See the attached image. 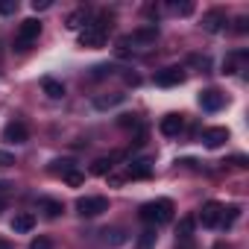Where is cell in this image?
<instances>
[{"label": "cell", "instance_id": "39", "mask_svg": "<svg viewBox=\"0 0 249 249\" xmlns=\"http://www.w3.org/2000/svg\"><path fill=\"white\" fill-rule=\"evenodd\" d=\"M179 249H196V246H194V240H185V243H179Z\"/></svg>", "mask_w": 249, "mask_h": 249}, {"label": "cell", "instance_id": "42", "mask_svg": "<svg viewBox=\"0 0 249 249\" xmlns=\"http://www.w3.org/2000/svg\"><path fill=\"white\" fill-rule=\"evenodd\" d=\"M214 249H223V243H217V246H214Z\"/></svg>", "mask_w": 249, "mask_h": 249}, {"label": "cell", "instance_id": "29", "mask_svg": "<svg viewBox=\"0 0 249 249\" xmlns=\"http://www.w3.org/2000/svg\"><path fill=\"white\" fill-rule=\"evenodd\" d=\"M188 62H191L194 68H199L202 73H205V71H211V59H208V56H196V53H194V56H191Z\"/></svg>", "mask_w": 249, "mask_h": 249}, {"label": "cell", "instance_id": "2", "mask_svg": "<svg viewBox=\"0 0 249 249\" xmlns=\"http://www.w3.org/2000/svg\"><path fill=\"white\" fill-rule=\"evenodd\" d=\"M111 15L108 12H103V15H97L94 21H88L85 27H82V33H79V44L82 47H103L106 44V38H108V33H111Z\"/></svg>", "mask_w": 249, "mask_h": 249}, {"label": "cell", "instance_id": "14", "mask_svg": "<svg viewBox=\"0 0 249 249\" xmlns=\"http://www.w3.org/2000/svg\"><path fill=\"white\" fill-rule=\"evenodd\" d=\"M117 159H123V153H114V156H103V159H97V161L91 164V173H94V176H111Z\"/></svg>", "mask_w": 249, "mask_h": 249}, {"label": "cell", "instance_id": "18", "mask_svg": "<svg viewBox=\"0 0 249 249\" xmlns=\"http://www.w3.org/2000/svg\"><path fill=\"white\" fill-rule=\"evenodd\" d=\"M123 100H126V94H120V91H117V94H103V97H94V108H100V111H103V108L120 106Z\"/></svg>", "mask_w": 249, "mask_h": 249}, {"label": "cell", "instance_id": "28", "mask_svg": "<svg viewBox=\"0 0 249 249\" xmlns=\"http://www.w3.org/2000/svg\"><path fill=\"white\" fill-rule=\"evenodd\" d=\"M71 188H79V185H85V173H79V170H71V173H65L62 176Z\"/></svg>", "mask_w": 249, "mask_h": 249}, {"label": "cell", "instance_id": "40", "mask_svg": "<svg viewBox=\"0 0 249 249\" xmlns=\"http://www.w3.org/2000/svg\"><path fill=\"white\" fill-rule=\"evenodd\" d=\"M0 249H12V243H9L6 237H0Z\"/></svg>", "mask_w": 249, "mask_h": 249}, {"label": "cell", "instance_id": "36", "mask_svg": "<svg viewBox=\"0 0 249 249\" xmlns=\"http://www.w3.org/2000/svg\"><path fill=\"white\" fill-rule=\"evenodd\" d=\"M12 194V185L9 182H0V196H9Z\"/></svg>", "mask_w": 249, "mask_h": 249}, {"label": "cell", "instance_id": "8", "mask_svg": "<svg viewBox=\"0 0 249 249\" xmlns=\"http://www.w3.org/2000/svg\"><path fill=\"white\" fill-rule=\"evenodd\" d=\"M226 27H229V18H226L223 9H208L202 15V30L205 33H223Z\"/></svg>", "mask_w": 249, "mask_h": 249}, {"label": "cell", "instance_id": "32", "mask_svg": "<svg viewBox=\"0 0 249 249\" xmlns=\"http://www.w3.org/2000/svg\"><path fill=\"white\" fill-rule=\"evenodd\" d=\"M18 12V0H0V15H15Z\"/></svg>", "mask_w": 249, "mask_h": 249}, {"label": "cell", "instance_id": "9", "mask_svg": "<svg viewBox=\"0 0 249 249\" xmlns=\"http://www.w3.org/2000/svg\"><path fill=\"white\" fill-rule=\"evenodd\" d=\"M199 106L205 108V111H220L223 106H226V94L223 91H217V88H205V91H199Z\"/></svg>", "mask_w": 249, "mask_h": 249}, {"label": "cell", "instance_id": "30", "mask_svg": "<svg viewBox=\"0 0 249 249\" xmlns=\"http://www.w3.org/2000/svg\"><path fill=\"white\" fill-rule=\"evenodd\" d=\"M30 249H53V240H50V237H44V234H38V237H33V240H30Z\"/></svg>", "mask_w": 249, "mask_h": 249}, {"label": "cell", "instance_id": "26", "mask_svg": "<svg viewBox=\"0 0 249 249\" xmlns=\"http://www.w3.org/2000/svg\"><path fill=\"white\" fill-rule=\"evenodd\" d=\"M170 12H173V15H182V18H188V15L194 12V3H191V0H185V3H170Z\"/></svg>", "mask_w": 249, "mask_h": 249}, {"label": "cell", "instance_id": "21", "mask_svg": "<svg viewBox=\"0 0 249 249\" xmlns=\"http://www.w3.org/2000/svg\"><path fill=\"white\" fill-rule=\"evenodd\" d=\"M88 24V9L85 6H79V9H73L71 15H68V30H79V27H85Z\"/></svg>", "mask_w": 249, "mask_h": 249}, {"label": "cell", "instance_id": "12", "mask_svg": "<svg viewBox=\"0 0 249 249\" xmlns=\"http://www.w3.org/2000/svg\"><path fill=\"white\" fill-rule=\"evenodd\" d=\"M150 176H153V164H150L147 159H141V161H132V164H126V176H123V179L144 182V179H150Z\"/></svg>", "mask_w": 249, "mask_h": 249}, {"label": "cell", "instance_id": "16", "mask_svg": "<svg viewBox=\"0 0 249 249\" xmlns=\"http://www.w3.org/2000/svg\"><path fill=\"white\" fill-rule=\"evenodd\" d=\"M129 38H132V44H153V41L159 38V27H156V24L138 27V30H135V33H132Z\"/></svg>", "mask_w": 249, "mask_h": 249}, {"label": "cell", "instance_id": "23", "mask_svg": "<svg viewBox=\"0 0 249 249\" xmlns=\"http://www.w3.org/2000/svg\"><path fill=\"white\" fill-rule=\"evenodd\" d=\"M71 170H76V161H73V159H56L53 167H50V173H56V176H65V173H71Z\"/></svg>", "mask_w": 249, "mask_h": 249}, {"label": "cell", "instance_id": "6", "mask_svg": "<svg viewBox=\"0 0 249 249\" xmlns=\"http://www.w3.org/2000/svg\"><path fill=\"white\" fill-rule=\"evenodd\" d=\"M182 82H185V68H179V65L156 71V85H161V88H176Z\"/></svg>", "mask_w": 249, "mask_h": 249}, {"label": "cell", "instance_id": "4", "mask_svg": "<svg viewBox=\"0 0 249 249\" xmlns=\"http://www.w3.org/2000/svg\"><path fill=\"white\" fill-rule=\"evenodd\" d=\"M103 211H108V199L106 196H79L76 199V214L79 217H100Z\"/></svg>", "mask_w": 249, "mask_h": 249}, {"label": "cell", "instance_id": "41", "mask_svg": "<svg viewBox=\"0 0 249 249\" xmlns=\"http://www.w3.org/2000/svg\"><path fill=\"white\" fill-rule=\"evenodd\" d=\"M6 202H9V196H0V211H6Z\"/></svg>", "mask_w": 249, "mask_h": 249}, {"label": "cell", "instance_id": "27", "mask_svg": "<svg viewBox=\"0 0 249 249\" xmlns=\"http://www.w3.org/2000/svg\"><path fill=\"white\" fill-rule=\"evenodd\" d=\"M132 47H135V44H132L129 36H120V38H117V56H129Z\"/></svg>", "mask_w": 249, "mask_h": 249}, {"label": "cell", "instance_id": "1", "mask_svg": "<svg viewBox=\"0 0 249 249\" xmlns=\"http://www.w3.org/2000/svg\"><path fill=\"white\" fill-rule=\"evenodd\" d=\"M173 211H176V205H173V199H167V196H159V199H150V202H144L141 208H138V217L150 226V229H156V226H164V223H170L173 220Z\"/></svg>", "mask_w": 249, "mask_h": 249}, {"label": "cell", "instance_id": "13", "mask_svg": "<svg viewBox=\"0 0 249 249\" xmlns=\"http://www.w3.org/2000/svg\"><path fill=\"white\" fill-rule=\"evenodd\" d=\"M33 229H36V214L18 211V214L12 217V231H15V234H27V231H33Z\"/></svg>", "mask_w": 249, "mask_h": 249}, {"label": "cell", "instance_id": "17", "mask_svg": "<svg viewBox=\"0 0 249 249\" xmlns=\"http://www.w3.org/2000/svg\"><path fill=\"white\" fill-rule=\"evenodd\" d=\"M41 91H44L50 100H62V97H65V85H62L59 79H53V76H44V79H41Z\"/></svg>", "mask_w": 249, "mask_h": 249}, {"label": "cell", "instance_id": "15", "mask_svg": "<svg viewBox=\"0 0 249 249\" xmlns=\"http://www.w3.org/2000/svg\"><path fill=\"white\" fill-rule=\"evenodd\" d=\"M100 237H103V243H108V246H123V243L129 240V234L123 231L120 226H108V229H103Z\"/></svg>", "mask_w": 249, "mask_h": 249}, {"label": "cell", "instance_id": "25", "mask_svg": "<svg viewBox=\"0 0 249 249\" xmlns=\"http://www.w3.org/2000/svg\"><path fill=\"white\" fill-rule=\"evenodd\" d=\"M156 246V229H144L138 237V249H153Z\"/></svg>", "mask_w": 249, "mask_h": 249}, {"label": "cell", "instance_id": "38", "mask_svg": "<svg viewBox=\"0 0 249 249\" xmlns=\"http://www.w3.org/2000/svg\"><path fill=\"white\" fill-rule=\"evenodd\" d=\"M126 82H129V85H138L141 79H138V73H126Z\"/></svg>", "mask_w": 249, "mask_h": 249}, {"label": "cell", "instance_id": "3", "mask_svg": "<svg viewBox=\"0 0 249 249\" xmlns=\"http://www.w3.org/2000/svg\"><path fill=\"white\" fill-rule=\"evenodd\" d=\"M41 21L38 18H27V21H21L18 24V33H15V41H12V47L18 50V53H27L36 41H38V36H41Z\"/></svg>", "mask_w": 249, "mask_h": 249}, {"label": "cell", "instance_id": "19", "mask_svg": "<svg viewBox=\"0 0 249 249\" xmlns=\"http://www.w3.org/2000/svg\"><path fill=\"white\" fill-rule=\"evenodd\" d=\"M41 211H44L47 220H56V217L65 214V202H59V199H41Z\"/></svg>", "mask_w": 249, "mask_h": 249}, {"label": "cell", "instance_id": "37", "mask_svg": "<svg viewBox=\"0 0 249 249\" xmlns=\"http://www.w3.org/2000/svg\"><path fill=\"white\" fill-rule=\"evenodd\" d=\"M237 33H246V18H237V27H234Z\"/></svg>", "mask_w": 249, "mask_h": 249}, {"label": "cell", "instance_id": "7", "mask_svg": "<svg viewBox=\"0 0 249 249\" xmlns=\"http://www.w3.org/2000/svg\"><path fill=\"white\" fill-rule=\"evenodd\" d=\"M182 129H185V114H164L159 120V132L164 138H176Z\"/></svg>", "mask_w": 249, "mask_h": 249}, {"label": "cell", "instance_id": "11", "mask_svg": "<svg viewBox=\"0 0 249 249\" xmlns=\"http://www.w3.org/2000/svg\"><path fill=\"white\" fill-rule=\"evenodd\" d=\"M229 141V129L226 126H208L205 132H202V144L208 147V150H217V147H223Z\"/></svg>", "mask_w": 249, "mask_h": 249}, {"label": "cell", "instance_id": "20", "mask_svg": "<svg viewBox=\"0 0 249 249\" xmlns=\"http://www.w3.org/2000/svg\"><path fill=\"white\" fill-rule=\"evenodd\" d=\"M194 226H196L194 217H182V220H179V226H176V237H179V243H185V240L194 237Z\"/></svg>", "mask_w": 249, "mask_h": 249}, {"label": "cell", "instance_id": "24", "mask_svg": "<svg viewBox=\"0 0 249 249\" xmlns=\"http://www.w3.org/2000/svg\"><path fill=\"white\" fill-rule=\"evenodd\" d=\"M120 68L117 65H94L91 68V79H106V76H114Z\"/></svg>", "mask_w": 249, "mask_h": 249}, {"label": "cell", "instance_id": "10", "mask_svg": "<svg viewBox=\"0 0 249 249\" xmlns=\"http://www.w3.org/2000/svg\"><path fill=\"white\" fill-rule=\"evenodd\" d=\"M220 214H223V205L211 199V202L202 205V211H199V223H202L205 229H217V226H220Z\"/></svg>", "mask_w": 249, "mask_h": 249}, {"label": "cell", "instance_id": "22", "mask_svg": "<svg viewBox=\"0 0 249 249\" xmlns=\"http://www.w3.org/2000/svg\"><path fill=\"white\" fill-rule=\"evenodd\" d=\"M237 217H240V205H229V208L223 205V214H220V226H223V229H231Z\"/></svg>", "mask_w": 249, "mask_h": 249}, {"label": "cell", "instance_id": "33", "mask_svg": "<svg viewBox=\"0 0 249 249\" xmlns=\"http://www.w3.org/2000/svg\"><path fill=\"white\" fill-rule=\"evenodd\" d=\"M15 164V156L9 153V150H0V170H3V167H12Z\"/></svg>", "mask_w": 249, "mask_h": 249}, {"label": "cell", "instance_id": "31", "mask_svg": "<svg viewBox=\"0 0 249 249\" xmlns=\"http://www.w3.org/2000/svg\"><path fill=\"white\" fill-rule=\"evenodd\" d=\"M117 123H120L123 129H129V126H141V120H138V114H120V120H117Z\"/></svg>", "mask_w": 249, "mask_h": 249}, {"label": "cell", "instance_id": "5", "mask_svg": "<svg viewBox=\"0 0 249 249\" xmlns=\"http://www.w3.org/2000/svg\"><path fill=\"white\" fill-rule=\"evenodd\" d=\"M3 141H6V144H27V141H30V126H27L21 117L9 120L6 126H3Z\"/></svg>", "mask_w": 249, "mask_h": 249}, {"label": "cell", "instance_id": "34", "mask_svg": "<svg viewBox=\"0 0 249 249\" xmlns=\"http://www.w3.org/2000/svg\"><path fill=\"white\" fill-rule=\"evenodd\" d=\"M53 3H50V0H33V9L36 12H44V9H50Z\"/></svg>", "mask_w": 249, "mask_h": 249}, {"label": "cell", "instance_id": "35", "mask_svg": "<svg viewBox=\"0 0 249 249\" xmlns=\"http://www.w3.org/2000/svg\"><path fill=\"white\" fill-rule=\"evenodd\" d=\"M229 164H234V167H246V156H231Z\"/></svg>", "mask_w": 249, "mask_h": 249}]
</instances>
